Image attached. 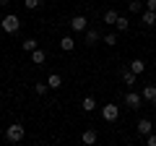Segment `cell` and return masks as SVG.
Instances as JSON below:
<instances>
[{
	"label": "cell",
	"mask_w": 156,
	"mask_h": 146,
	"mask_svg": "<svg viewBox=\"0 0 156 146\" xmlns=\"http://www.w3.org/2000/svg\"><path fill=\"white\" fill-rule=\"evenodd\" d=\"M37 47H39V42L34 39V37H29V39H23V42H21V50H23V52H29V55H31Z\"/></svg>",
	"instance_id": "9a60e30c"
},
{
	"label": "cell",
	"mask_w": 156,
	"mask_h": 146,
	"mask_svg": "<svg viewBox=\"0 0 156 146\" xmlns=\"http://www.w3.org/2000/svg\"><path fill=\"white\" fill-rule=\"evenodd\" d=\"M47 84H50V89H60L62 86V76L60 73H50V76H47Z\"/></svg>",
	"instance_id": "e0dca14e"
},
{
	"label": "cell",
	"mask_w": 156,
	"mask_h": 146,
	"mask_svg": "<svg viewBox=\"0 0 156 146\" xmlns=\"http://www.w3.org/2000/svg\"><path fill=\"white\" fill-rule=\"evenodd\" d=\"M128 8H130V13H143L146 3H140V0H130V3H128Z\"/></svg>",
	"instance_id": "44dd1931"
},
{
	"label": "cell",
	"mask_w": 156,
	"mask_h": 146,
	"mask_svg": "<svg viewBox=\"0 0 156 146\" xmlns=\"http://www.w3.org/2000/svg\"><path fill=\"white\" fill-rule=\"evenodd\" d=\"M23 136H26V128H23L21 123H13L5 128V141H11V144H18V141H23Z\"/></svg>",
	"instance_id": "6da1fadb"
},
{
	"label": "cell",
	"mask_w": 156,
	"mask_h": 146,
	"mask_svg": "<svg viewBox=\"0 0 156 146\" xmlns=\"http://www.w3.org/2000/svg\"><path fill=\"white\" fill-rule=\"evenodd\" d=\"M140 24H143V26H154V24H156V11L143 8V13H140Z\"/></svg>",
	"instance_id": "9c48e42d"
},
{
	"label": "cell",
	"mask_w": 156,
	"mask_h": 146,
	"mask_svg": "<svg viewBox=\"0 0 156 146\" xmlns=\"http://www.w3.org/2000/svg\"><path fill=\"white\" fill-rule=\"evenodd\" d=\"M0 26H3V31H5V34H16L18 29H21V21H18V16H13V13H8V16H3V21H0Z\"/></svg>",
	"instance_id": "7a4b0ae2"
},
{
	"label": "cell",
	"mask_w": 156,
	"mask_h": 146,
	"mask_svg": "<svg viewBox=\"0 0 156 146\" xmlns=\"http://www.w3.org/2000/svg\"><path fill=\"white\" fill-rule=\"evenodd\" d=\"M125 104H128L130 110H140V104H143V97H140L138 91H133V89H130L128 94H125Z\"/></svg>",
	"instance_id": "8992f818"
},
{
	"label": "cell",
	"mask_w": 156,
	"mask_h": 146,
	"mask_svg": "<svg viewBox=\"0 0 156 146\" xmlns=\"http://www.w3.org/2000/svg\"><path fill=\"white\" fill-rule=\"evenodd\" d=\"M86 29H89V18H86V16H81V13H78V16H73V18H70V31L83 34Z\"/></svg>",
	"instance_id": "277c9868"
},
{
	"label": "cell",
	"mask_w": 156,
	"mask_h": 146,
	"mask_svg": "<svg viewBox=\"0 0 156 146\" xmlns=\"http://www.w3.org/2000/svg\"><path fill=\"white\" fill-rule=\"evenodd\" d=\"M115 29H117V31H130V18L128 16H117Z\"/></svg>",
	"instance_id": "5bb4252c"
},
{
	"label": "cell",
	"mask_w": 156,
	"mask_h": 146,
	"mask_svg": "<svg viewBox=\"0 0 156 146\" xmlns=\"http://www.w3.org/2000/svg\"><path fill=\"white\" fill-rule=\"evenodd\" d=\"M23 5H26L29 11H37V8L42 5V0H23Z\"/></svg>",
	"instance_id": "603a6c76"
},
{
	"label": "cell",
	"mask_w": 156,
	"mask_h": 146,
	"mask_svg": "<svg viewBox=\"0 0 156 146\" xmlns=\"http://www.w3.org/2000/svg\"><path fill=\"white\" fill-rule=\"evenodd\" d=\"M8 3H11V0H0V5H8Z\"/></svg>",
	"instance_id": "484cf974"
},
{
	"label": "cell",
	"mask_w": 156,
	"mask_h": 146,
	"mask_svg": "<svg viewBox=\"0 0 156 146\" xmlns=\"http://www.w3.org/2000/svg\"><path fill=\"white\" fill-rule=\"evenodd\" d=\"M135 130H138V136H143V138H146V136L154 130V123H151L148 118H140V120H138V125H135Z\"/></svg>",
	"instance_id": "ba28073f"
},
{
	"label": "cell",
	"mask_w": 156,
	"mask_h": 146,
	"mask_svg": "<svg viewBox=\"0 0 156 146\" xmlns=\"http://www.w3.org/2000/svg\"><path fill=\"white\" fill-rule=\"evenodd\" d=\"M128 65H130V71H133V73H138V76H140V73L146 71V63L140 60V57H133V60H130Z\"/></svg>",
	"instance_id": "2e32d148"
},
{
	"label": "cell",
	"mask_w": 156,
	"mask_h": 146,
	"mask_svg": "<svg viewBox=\"0 0 156 146\" xmlns=\"http://www.w3.org/2000/svg\"><path fill=\"white\" fill-rule=\"evenodd\" d=\"M81 110L91 115V112L96 110V99H94V97H83V102H81Z\"/></svg>",
	"instance_id": "4fadbf2b"
},
{
	"label": "cell",
	"mask_w": 156,
	"mask_h": 146,
	"mask_svg": "<svg viewBox=\"0 0 156 146\" xmlns=\"http://www.w3.org/2000/svg\"><path fill=\"white\" fill-rule=\"evenodd\" d=\"M146 8L148 11H156V0H146Z\"/></svg>",
	"instance_id": "d4e9b609"
},
{
	"label": "cell",
	"mask_w": 156,
	"mask_h": 146,
	"mask_svg": "<svg viewBox=\"0 0 156 146\" xmlns=\"http://www.w3.org/2000/svg\"><path fill=\"white\" fill-rule=\"evenodd\" d=\"M117 16H120V13H117L115 8H109V11H104V16H101V21H104V24H109V26H115Z\"/></svg>",
	"instance_id": "ac0fdd59"
},
{
	"label": "cell",
	"mask_w": 156,
	"mask_h": 146,
	"mask_svg": "<svg viewBox=\"0 0 156 146\" xmlns=\"http://www.w3.org/2000/svg\"><path fill=\"white\" fill-rule=\"evenodd\" d=\"M47 91H50V84H47V81H37V84H34V94L37 97H44Z\"/></svg>",
	"instance_id": "d6986e66"
},
{
	"label": "cell",
	"mask_w": 156,
	"mask_h": 146,
	"mask_svg": "<svg viewBox=\"0 0 156 146\" xmlns=\"http://www.w3.org/2000/svg\"><path fill=\"white\" fill-rule=\"evenodd\" d=\"M151 104H154V107H156V97H154V99H151Z\"/></svg>",
	"instance_id": "4316f807"
},
{
	"label": "cell",
	"mask_w": 156,
	"mask_h": 146,
	"mask_svg": "<svg viewBox=\"0 0 156 146\" xmlns=\"http://www.w3.org/2000/svg\"><path fill=\"white\" fill-rule=\"evenodd\" d=\"M140 97H143V99H154V97H156V86L154 84H148V86H143V89H140Z\"/></svg>",
	"instance_id": "ffe728a7"
},
{
	"label": "cell",
	"mask_w": 156,
	"mask_h": 146,
	"mask_svg": "<svg viewBox=\"0 0 156 146\" xmlns=\"http://www.w3.org/2000/svg\"><path fill=\"white\" fill-rule=\"evenodd\" d=\"M60 50H62V52H73V50H76V39L65 34V37L60 39Z\"/></svg>",
	"instance_id": "7c38bea8"
},
{
	"label": "cell",
	"mask_w": 156,
	"mask_h": 146,
	"mask_svg": "<svg viewBox=\"0 0 156 146\" xmlns=\"http://www.w3.org/2000/svg\"><path fill=\"white\" fill-rule=\"evenodd\" d=\"M83 39H86V45H89V47H96L101 42V31H99V29H94V26H89L83 31Z\"/></svg>",
	"instance_id": "5b68a950"
},
{
	"label": "cell",
	"mask_w": 156,
	"mask_h": 146,
	"mask_svg": "<svg viewBox=\"0 0 156 146\" xmlns=\"http://www.w3.org/2000/svg\"><path fill=\"white\" fill-rule=\"evenodd\" d=\"M101 42H104V45H109V47H115V45H117V34H115V31L104 34V37H101Z\"/></svg>",
	"instance_id": "7402d4cb"
},
{
	"label": "cell",
	"mask_w": 156,
	"mask_h": 146,
	"mask_svg": "<svg viewBox=\"0 0 156 146\" xmlns=\"http://www.w3.org/2000/svg\"><path fill=\"white\" fill-rule=\"evenodd\" d=\"M120 78H122L128 86H135V81H138V73L130 71V65H122V68H120Z\"/></svg>",
	"instance_id": "52a82bcc"
},
{
	"label": "cell",
	"mask_w": 156,
	"mask_h": 146,
	"mask_svg": "<svg viewBox=\"0 0 156 146\" xmlns=\"http://www.w3.org/2000/svg\"><path fill=\"white\" fill-rule=\"evenodd\" d=\"M81 141H83L86 146H94L96 141H99V136H96V130H94V128H89V130H83V136H81Z\"/></svg>",
	"instance_id": "8fae6325"
},
{
	"label": "cell",
	"mask_w": 156,
	"mask_h": 146,
	"mask_svg": "<svg viewBox=\"0 0 156 146\" xmlns=\"http://www.w3.org/2000/svg\"><path fill=\"white\" fill-rule=\"evenodd\" d=\"M31 63H34V65H42V63H47V50L37 47V50L31 52Z\"/></svg>",
	"instance_id": "30bf717a"
},
{
	"label": "cell",
	"mask_w": 156,
	"mask_h": 146,
	"mask_svg": "<svg viewBox=\"0 0 156 146\" xmlns=\"http://www.w3.org/2000/svg\"><path fill=\"white\" fill-rule=\"evenodd\" d=\"M146 146H156V133H154V130L146 136Z\"/></svg>",
	"instance_id": "cb8c5ba5"
},
{
	"label": "cell",
	"mask_w": 156,
	"mask_h": 146,
	"mask_svg": "<svg viewBox=\"0 0 156 146\" xmlns=\"http://www.w3.org/2000/svg\"><path fill=\"white\" fill-rule=\"evenodd\" d=\"M101 118H104L107 123H117V120H120V107H117L115 102H107V104L101 107Z\"/></svg>",
	"instance_id": "3957f363"
}]
</instances>
